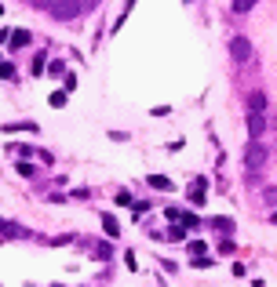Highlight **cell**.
Segmentation results:
<instances>
[{
    "label": "cell",
    "instance_id": "6da1fadb",
    "mask_svg": "<svg viewBox=\"0 0 277 287\" xmlns=\"http://www.w3.org/2000/svg\"><path fill=\"white\" fill-rule=\"evenodd\" d=\"M266 156H270V149L263 145V138H252V142L244 145V174H248V178H255V174L263 171Z\"/></svg>",
    "mask_w": 277,
    "mask_h": 287
},
{
    "label": "cell",
    "instance_id": "7a4b0ae2",
    "mask_svg": "<svg viewBox=\"0 0 277 287\" xmlns=\"http://www.w3.org/2000/svg\"><path fill=\"white\" fill-rule=\"evenodd\" d=\"M252 40L248 36H230V58L237 62V66H244V62H252Z\"/></svg>",
    "mask_w": 277,
    "mask_h": 287
},
{
    "label": "cell",
    "instance_id": "3957f363",
    "mask_svg": "<svg viewBox=\"0 0 277 287\" xmlns=\"http://www.w3.org/2000/svg\"><path fill=\"white\" fill-rule=\"evenodd\" d=\"M51 15H55V18H62V22H69V18H77V15H80V0H59V4L51 7Z\"/></svg>",
    "mask_w": 277,
    "mask_h": 287
},
{
    "label": "cell",
    "instance_id": "277c9868",
    "mask_svg": "<svg viewBox=\"0 0 277 287\" xmlns=\"http://www.w3.org/2000/svg\"><path fill=\"white\" fill-rule=\"evenodd\" d=\"M263 131H266V116L248 109V135H252V138H263Z\"/></svg>",
    "mask_w": 277,
    "mask_h": 287
},
{
    "label": "cell",
    "instance_id": "5b68a950",
    "mask_svg": "<svg viewBox=\"0 0 277 287\" xmlns=\"http://www.w3.org/2000/svg\"><path fill=\"white\" fill-rule=\"evenodd\" d=\"M205 193H208V182H205V174H201V178L190 186V203H201V200H205Z\"/></svg>",
    "mask_w": 277,
    "mask_h": 287
},
{
    "label": "cell",
    "instance_id": "8992f818",
    "mask_svg": "<svg viewBox=\"0 0 277 287\" xmlns=\"http://www.w3.org/2000/svg\"><path fill=\"white\" fill-rule=\"evenodd\" d=\"M146 182H150L153 189H161V193H168V189H175V182H172V178H164V174H146Z\"/></svg>",
    "mask_w": 277,
    "mask_h": 287
},
{
    "label": "cell",
    "instance_id": "52a82bcc",
    "mask_svg": "<svg viewBox=\"0 0 277 287\" xmlns=\"http://www.w3.org/2000/svg\"><path fill=\"white\" fill-rule=\"evenodd\" d=\"M7 44H11V51L26 48V44H30V29H15V33H11V40H7Z\"/></svg>",
    "mask_w": 277,
    "mask_h": 287
},
{
    "label": "cell",
    "instance_id": "ba28073f",
    "mask_svg": "<svg viewBox=\"0 0 277 287\" xmlns=\"http://www.w3.org/2000/svg\"><path fill=\"white\" fill-rule=\"evenodd\" d=\"M103 233H106L109 240H117V233H121V226H117V218H113V215H103Z\"/></svg>",
    "mask_w": 277,
    "mask_h": 287
},
{
    "label": "cell",
    "instance_id": "9c48e42d",
    "mask_svg": "<svg viewBox=\"0 0 277 287\" xmlns=\"http://www.w3.org/2000/svg\"><path fill=\"white\" fill-rule=\"evenodd\" d=\"M208 226L211 229H223V233H234V218H219L215 215V218H208Z\"/></svg>",
    "mask_w": 277,
    "mask_h": 287
},
{
    "label": "cell",
    "instance_id": "30bf717a",
    "mask_svg": "<svg viewBox=\"0 0 277 287\" xmlns=\"http://www.w3.org/2000/svg\"><path fill=\"white\" fill-rule=\"evenodd\" d=\"M248 109H252V113H263V109H266V95H259V91H255V95L248 98Z\"/></svg>",
    "mask_w": 277,
    "mask_h": 287
},
{
    "label": "cell",
    "instance_id": "8fae6325",
    "mask_svg": "<svg viewBox=\"0 0 277 287\" xmlns=\"http://www.w3.org/2000/svg\"><path fill=\"white\" fill-rule=\"evenodd\" d=\"M230 7H234V15H248V11L255 7V0H234Z\"/></svg>",
    "mask_w": 277,
    "mask_h": 287
},
{
    "label": "cell",
    "instance_id": "7c38bea8",
    "mask_svg": "<svg viewBox=\"0 0 277 287\" xmlns=\"http://www.w3.org/2000/svg\"><path fill=\"white\" fill-rule=\"evenodd\" d=\"M0 233H7V236H26V229H18V226H11V222L0 218Z\"/></svg>",
    "mask_w": 277,
    "mask_h": 287
},
{
    "label": "cell",
    "instance_id": "4fadbf2b",
    "mask_svg": "<svg viewBox=\"0 0 277 287\" xmlns=\"http://www.w3.org/2000/svg\"><path fill=\"white\" fill-rule=\"evenodd\" d=\"M190 255L193 258H208V247L201 244V240H193V244H190Z\"/></svg>",
    "mask_w": 277,
    "mask_h": 287
},
{
    "label": "cell",
    "instance_id": "5bb4252c",
    "mask_svg": "<svg viewBox=\"0 0 277 287\" xmlns=\"http://www.w3.org/2000/svg\"><path fill=\"white\" fill-rule=\"evenodd\" d=\"M48 73H51V77H62V73H66V62H62V58H55L51 66H48Z\"/></svg>",
    "mask_w": 277,
    "mask_h": 287
},
{
    "label": "cell",
    "instance_id": "9a60e30c",
    "mask_svg": "<svg viewBox=\"0 0 277 287\" xmlns=\"http://www.w3.org/2000/svg\"><path fill=\"white\" fill-rule=\"evenodd\" d=\"M164 236H168V240H182V236H186V226H172Z\"/></svg>",
    "mask_w": 277,
    "mask_h": 287
},
{
    "label": "cell",
    "instance_id": "2e32d148",
    "mask_svg": "<svg viewBox=\"0 0 277 287\" xmlns=\"http://www.w3.org/2000/svg\"><path fill=\"white\" fill-rule=\"evenodd\" d=\"M4 131H36V124H30V120H26V124H7Z\"/></svg>",
    "mask_w": 277,
    "mask_h": 287
},
{
    "label": "cell",
    "instance_id": "e0dca14e",
    "mask_svg": "<svg viewBox=\"0 0 277 287\" xmlns=\"http://www.w3.org/2000/svg\"><path fill=\"white\" fill-rule=\"evenodd\" d=\"M263 200L270 203V207H277V186H270V189H263Z\"/></svg>",
    "mask_w": 277,
    "mask_h": 287
},
{
    "label": "cell",
    "instance_id": "ac0fdd59",
    "mask_svg": "<svg viewBox=\"0 0 277 287\" xmlns=\"http://www.w3.org/2000/svg\"><path fill=\"white\" fill-rule=\"evenodd\" d=\"M48 102H51L55 109H62V106H66V91H55V95H51Z\"/></svg>",
    "mask_w": 277,
    "mask_h": 287
},
{
    "label": "cell",
    "instance_id": "d6986e66",
    "mask_svg": "<svg viewBox=\"0 0 277 287\" xmlns=\"http://www.w3.org/2000/svg\"><path fill=\"white\" fill-rule=\"evenodd\" d=\"M18 174H22V178H33V174H36V168H33V164H18Z\"/></svg>",
    "mask_w": 277,
    "mask_h": 287
},
{
    "label": "cell",
    "instance_id": "ffe728a7",
    "mask_svg": "<svg viewBox=\"0 0 277 287\" xmlns=\"http://www.w3.org/2000/svg\"><path fill=\"white\" fill-rule=\"evenodd\" d=\"M91 251H95V258H109V255H113V251H109L106 244H95V247H91Z\"/></svg>",
    "mask_w": 277,
    "mask_h": 287
},
{
    "label": "cell",
    "instance_id": "44dd1931",
    "mask_svg": "<svg viewBox=\"0 0 277 287\" xmlns=\"http://www.w3.org/2000/svg\"><path fill=\"white\" fill-rule=\"evenodd\" d=\"M0 77H4V80H11V77H15V69H11V62H4V66H0Z\"/></svg>",
    "mask_w": 277,
    "mask_h": 287
},
{
    "label": "cell",
    "instance_id": "7402d4cb",
    "mask_svg": "<svg viewBox=\"0 0 277 287\" xmlns=\"http://www.w3.org/2000/svg\"><path fill=\"white\" fill-rule=\"evenodd\" d=\"M117 203H132V193H128V189H117Z\"/></svg>",
    "mask_w": 277,
    "mask_h": 287
},
{
    "label": "cell",
    "instance_id": "603a6c76",
    "mask_svg": "<svg viewBox=\"0 0 277 287\" xmlns=\"http://www.w3.org/2000/svg\"><path fill=\"white\" fill-rule=\"evenodd\" d=\"M99 4H103V0H80V11H84V7H91V11H95Z\"/></svg>",
    "mask_w": 277,
    "mask_h": 287
},
{
    "label": "cell",
    "instance_id": "cb8c5ba5",
    "mask_svg": "<svg viewBox=\"0 0 277 287\" xmlns=\"http://www.w3.org/2000/svg\"><path fill=\"white\" fill-rule=\"evenodd\" d=\"M270 222H274V226H277V211H274V215H270Z\"/></svg>",
    "mask_w": 277,
    "mask_h": 287
},
{
    "label": "cell",
    "instance_id": "d4e9b609",
    "mask_svg": "<svg viewBox=\"0 0 277 287\" xmlns=\"http://www.w3.org/2000/svg\"><path fill=\"white\" fill-rule=\"evenodd\" d=\"M0 15H4V4H0Z\"/></svg>",
    "mask_w": 277,
    "mask_h": 287
},
{
    "label": "cell",
    "instance_id": "484cf974",
    "mask_svg": "<svg viewBox=\"0 0 277 287\" xmlns=\"http://www.w3.org/2000/svg\"><path fill=\"white\" fill-rule=\"evenodd\" d=\"M186 4H193V0H186Z\"/></svg>",
    "mask_w": 277,
    "mask_h": 287
}]
</instances>
